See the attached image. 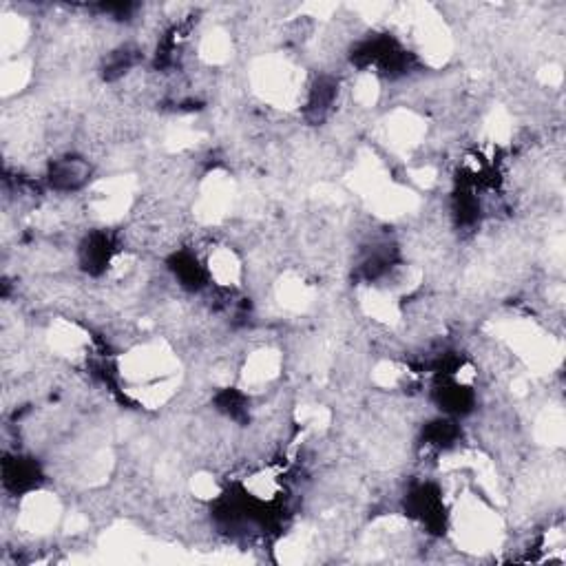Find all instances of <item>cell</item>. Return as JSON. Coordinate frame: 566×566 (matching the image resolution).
<instances>
[{
    "label": "cell",
    "instance_id": "cell-2",
    "mask_svg": "<svg viewBox=\"0 0 566 566\" xmlns=\"http://www.w3.org/2000/svg\"><path fill=\"white\" fill-rule=\"evenodd\" d=\"M3 480L5 487L12 489L14 494L27 496L38 489L40 480H43V471H40L34 458L14 456L3 463Z\"/></svg>",
    "mask_w": 566,
    "mask_h": 566
},
{
    "label": "cell",
    "instance_id": "cell-1",
    "mask_svg": "<svg viewBox=\"0 0 566 566\" xmlns=\"http://www.w3.org/2000/svg\"><path fill=\"white\" fill-rule=\"evenodd\" d=\"M91 166L82 157H56L47 169V184L58 193H71L89 182Z\"/></svg>",
    "mask_w": 566,
    "mask_h": 566
}]
</instances>
